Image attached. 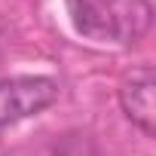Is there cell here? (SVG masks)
I'll return each mask as SVG.
<instances>
[{"label": "cell", "mask_w": 156, "mask_h": 156, "mask_svg": "<svg viewBox=\"0 0 156 156\" xmlns=\"http://www.w3.org/2000/svg\"><path fill=\"white\" fill-rule=\"evenodd\" d=\"M61 95V83L46 73L0 76V132L46 113Z\"/></svg>", "instance_id": "2"}, {"label": "cell", "mask_w": 156, "mask_h": 156, "mask_svg": "<svg viewBox=\"0 0 156 156\" xmlns=\"http://www.w3.org/2000/svg\"><path fill=\"white\" fill-rule=\"evenodd\" d=\"M73 31L98 46H135L153 25L150 0H64Z\"/></svg>", "instance_id": "1"}, {"label": "cell", "mask_w": 156, "mask_h": 156, "mask_svg": "<svg viewBox=\"0 0 156 156\" xmlns=\"http://www.w3.org/2000/svg\"><path fill=\"white\" fill-rule=\"evenodd\" d=\"M153 92H156V76L150 64H135L132 70L122 73V80L116 86V98H119V110L126 113V119L147 138H153L156 132V107H153Z\"/></svg>", "instance_id": "3"}]
</instances>
